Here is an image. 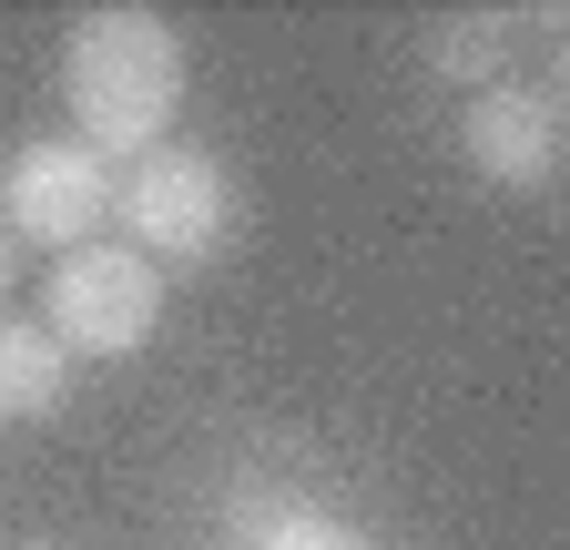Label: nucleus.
I'll return each mask as SVG.
<instances>
[{
	"label": "nucleus",
	"mask_w": 570,
	"mask_h": 550,
	"mask_svg": "<svg viewBox=\"0 0 570 550\" xmlns=\"http://www.w3.org/2000/svg\"><path fill=\"white\" fill-rule=\"evenodd\" d=\"M61 102H71V144H92L102 164H132L174 144V112H184V31L164 11H82L61 31Z\"/></svg>",
	"instance_id": "nucleus-1"
},
{
	"label": "nucleus",
	"mask_w": 570,
	"mask_h": 550,
	"mask_svg": "<svg viewBox=\"0 0 570 550\" xmlns=\"http://www.w3.org/2000/svg\"><path fill=\"white\" fill-rule=\"evenodd\" d=\"M112 225L154 275L164 265H204L225 245V225H235V174L204 144H154V154H132L112 174Z\"/></svg>",
	"instance_id": "nucleus-2"
},
{
	"label": "nucleus",
	"mask_w": 570,
	"mask_h": 550,
	"mask_svg": "<svg viewBox=\"0 0 570 550\" xmlns=\"http://www.w3.org/2000/svg\"><path fill=\"white\" fill-rule=\"evenodd\" d=\"M164 326V275L132 245H71L41 275V336L61 357H132Z\"/></svg>",
	"instance_id": "nucleus-3"
},
{
	"label": "nucleus",
	"mask_w": 570,
	"mask_h": 550,
	"mask_svg": "<svg viewBox=\"0 0 570 550\" xmlns=\"http://www.w3.org/2000/svg\"><path fill=\"white\" fill-rule=\"evenodd\" d=\"M0 225L11 245H41V255H71V245H102L112 225V164L71 132H41V144L11 154L0 174Z\"/></svg>",
	"instance_id": "nucleus-4"
},
{
	"label": "nucleus",
	"mask_w": 570,
	"mask_h": 550,
	"mask_svg": "<svg viewBox=\"0 0 570 550\" xmlns=\"http://www.w3.org/2000/svg\"><path fill=\"white\" fill-rule=\"evenodd\" d=\"M459 154L489 184H510V194H550V174H560V92L550 82H489V92H469Z\"/></svg>",
	"instance_id": "nucleus-5"
},
{
	"label": "nucleus",
	"mask_w": 570,
	"mask_h": 550,
	"mask_svg": "<svg viewBox=\"0 0 570 550\" xmlns=\"http://www.w3.org/2000/svg\"><path fill=\"white\" fill-rule=\"evenodd\" d=\"M61 397H71V357L41 336V316H0V429L51 419Z\"/></svg>",
	"instance_id": "nucleus-6"
},
{
	"label": "nucleus",
	"mask_w": 570,
	"mask_h": 550,
	"mask_svg": "<svg viewBox=\"0 0 570 550\" xmlns=\"http://www.w3.org/2000/svg\"><path fill=\"white\" fill-rule=\"evenodd\" d=\"M499 61H510V11H449V21H428V72L489 92Z\"/></svg>",
	"instance_id": "nucleus-7"
},
{
	"label": "nucleus",
	"mask_w": 570,
	"mask_h": 550,
	"mask_svg": "<svg viewBox=\"0 0 570 550\" xmlns=\"http://www.w3.org/2000/svg\"><path fill=\"white\" fill-rule=\"evenodd\" d=\"M255 550H377V540H367V530H346V520H326V510H306V500H285L275 530H265Z\"/></svg>",
	"instance_id": "nucleus-8"
},
{
	"label": "nucleus",
	"mask_w": 570,
	"mask_h": 550,
	"mask_svg": "<svg viewBox=\"0 0 570 550\" xmlns=\"http://www.w3.org/2000/svg\"><path fill=\"white\" fill-rule=\"evenodd\" d=\"M11 286H21V245H11V225H0V316H11Z\"/></svg>",
	"instance_id": "nucleus-9"
},
{
	"label": "nucleus",
	"mask_w": 570,
	"mask_h": 550,
	"mask_svg": "<svg viewBox=\"0 0 570 550\" xmlns=\"http://www.w3.org/2000/svg\"><path fill=\"white\" fill-rule=\"evenodd\" d=\"M21 550H51V540H21Z\"/></svg>",
	"instance_id": "nucleus-10"
}]
</instances>
